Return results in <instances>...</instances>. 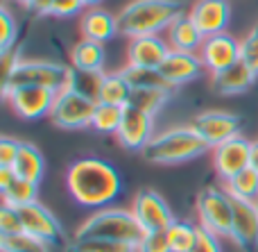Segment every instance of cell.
<instances>
[{
    "mask_svg": "<svg viewBox=\"0 0 258 252\" xmlns=\"http://www.w3.org/2000/svg\"><path fill=\"white\" fill-rule=\"evenodd\" d=\"M66 189L80 207L98 212L118 200L122 193V180L113 164L100 157H84L71 164L66 173Z\"/></svg>",
    "mask_w": 258,
    "mask_h": 252,
    "instance_id": "obj_1",
    "label": "cell"
},
{
    "mask_svg": "<svg viewBox=\"0 0 258 252\" xmlns=\"http://www.w3.org/2000/svg\"><path fill=\"white\" fill-rule=\"evenodd\" d=\"M179 14H183L181 0H132L116 14L118 34L127 39L159 34L168 30Z\"/></svg>",
    "mask_w": 258,
    "mask_h": 252,
    "instance_id": "obj_2",
    "label": "cell"
},
{
    "mask_svg": "<svg viewBox=\"0 0 258 252\" xmlns=\"http://www.w3.org/2000/svg\"><path fill=\"white\" fill-rule=\"evenodd\" d=\"M206 150L211 148L192 125H174L152 136V141L141 150V155L147 164H154V166H177V164L202 157Z\"/></svg>",
    "mask_w": 258,
    "mask_h": 252,
    "instance_id": "obj_3",
    "label": "cell"
},
{
    "mask_svg": "<svg viewBox=\"0 0 258 252\" xmlns=\"http://www.w3.org/2000/svg\"><path fill=\"white\" fill-rule=\"evenodd\" d=\"M143 234L145 232L138 225L132 209L104 207L91 214L75 230L73 239H111V241H122V243L129 245H138Z\"/></svg>",
    "mask_w": 258,
    "mask_h": 252,
    "instance_id": "obj_4",
    "label": "cell"
},
{
    "mask_svg": "<svg viewBox=\"0 0 258 252\" xmlns=\"http://www.w3.org/2000/svg\"><path fill=\"white\" fill-rule=\"evenodd\" d=\"M73 68L63 66L48 59H21L9 73L7 80H3V93L16 89V86H45L52 91H61L71 86Z\"/></svg>",
    "mask_w": 258,
    "mask_h": 252,
    "instance_id": "obj_5",
    "label": "cell"
},
{
    "mask_svg": "<svg viewBox=\"0 0 258 252\" xmlns=\"http://www.w3.org/2000/svg\"><path fill=\"white\" fill-rule=\"evenodd\" d=\"M197 216L204 230L213 232L215 236H231L233 223V205L227 189L220 186H204L197 193Z\"/></svg>",
    "mask_w": 258,
    "mask_h": 252,
    "instance_id": "obj_6",
    "label": "cell"
},
{
    "mask_svg": "<svg viewBox=\"0 0 258 252\" xmlns=\"http://www.w3.org/2000/svg\"><path fill=\"white\" fill-rule=\"evenodd\" d=\"M95 107H98V100L80 93L73 86H66L57 93L48 118L52 121V125L61 127V130H84L93 121Z\"/></svg>",
    "mask_w": 258,
    "mask_h": 252,
    "instance_id": "obj_7",
    "label": "cell"
},
{
    "mask_svg": "<svg viewBox=\"0 0 258 252\" xmlns=\"http://www.w3.org/2000/svg\"><path fill=\"white\" fill-rule=\"evenodd\" d=\"M16 212H18V216H21L23 232H25V234L34 236V239H39L41 243L50 245V248L61 245L63 241H66L61 223H59L57 216H54L48 207H43L39 200L32 205H25V207H18Z\"/></svg>",
    "mask_w": 258,
    "mask_h": 252,
    "instance_id": "obj_8",
    "label": "cell"
},
{
    "mask_svg": "<svg viewBox=\"0 0 258 252\" xmlns=\"http://www.w3.org/2000/svg\"><path fill=\"white\" fill-rule=\"evenodd\" d=\"M132 214L136 216L143 232H161L168 230L177 218H174L170 205L163 200V195L152 189H141L132 200Z\"/></svg>",
    "mask_w": 258,
    "mask_h": 252,
    "instance_id": "obj_9",
    "label": "cell"
},
{
    "mask_svg": "<svg viewBox=\"0 0 258 252\" xmlns=\"http://www.w3.org/2000/svg\"><path fill=\"white\" fill-rule=\"evenodd\" d=\"M3 95L16 116L25 121H39V118L50 116L57 91L45 89V86H16Z\"/></svg>",
    "mask_w": 258,
    "mask_h": 252,
    "instance_id": "obj_10",
    "label": "cell"
},
{
    "mask_svg": "<svg viewBox=\"0 0 258 252\" xmlns=\"http://www.w3.org/2000/svg\"><path fill=\"white\" fill-rule=\"evenodd\" d=\"M240 116L229 112H202L200 116H195V121L190 123L197 130V134L206 141L211 150L218 145L227 143L229 139L238 136L240 132Z\"/></svg>",
    "mask_w": 258,
    "mask_h": 252,
    "instance_id": "obj_11",
    "label": "cell"
},
{
    "mask_svg": "<svg viewBox=\"0 0 258 252\" xmlns=\"http://www.w3.org/2000/svg\"><path fill=\"white\" fill-rule=\"evenodd\" d=\"M197 55H200L202 64H204V71L215 75V73L240 62V41H236L227 32L204 36V43H202Z\"/></svg>",
    "mask_w": 258,
    "mask_h": 252,
    "instance_id": "obj_12",
    "label": "cell"
},
{
    "mask_svg": "<svg viewBox=\"0 0 258 252\" xmlns=\"http://www.w3.org/2000/svg\"><path fill=\"white\" fill-rule=\"evenodd\" d=\"M233 223H231V236L229 239L238 245L242 252H251L258 248V207L254 200L233 198Z\"/></svg>",
    "mask_w": 258,
    "mask_h": 252,
    "instance_id": "obj_13",
    "label": "cell"
},
{
    "mask_svg": "<svg viewBox=\"0 0 258 252\" xmlns=\"http://www.w3.org/2000/svg\"><path fill=\"white\" fill-rule=\"evenodd\" d=\"M152 136H154V118L127 105L125 114H122V123L116 132L120 148L129 150V153H141L152 141Z\"/></svg>",
    "mask_w": 258,
    "mask_h": 252,
    "instance_id": "obj_14",
    "label": "cell"
},
{
    "mask_svg": "<svg viewBox=\"0 0 258 252\" xmlns=\"http://www.w3.org/2000/svg\"><path fill=\"white\" fill-rule=\"evenodd\" d=\"M249 150H251V141H247L240 134L229 139L227 143L213 148V166L215 173L220 175V180L227 182L240 171L249 168Z\"/></svg>",
    "mask_w": 258,
    "mask_h": 252,
    "instance_id": "obj_15",
    "label": "cell"
},
{
    "mask_svg": "<svg viewBox=\"0 0 258 252\" xmlns=\"http://www.w3.org/2000/svg\"><path fill=\"white\" fill-rule=\"evenodd\" d=\"M170 55V45L163 36H134L127 43V66L136 68H159Z\"/></svg>",
    "mask_w": 258,
    "mask_h": 252,
    "instance_id": "obj_16",
    "label": "cell"
},
{
    "mask_svg": "<svg viewBox=\"0 0 258 252\" xmlns=\"http://www.w3.org/2000/svg\"><path fill=\"white\" fill-rule=\"evenodd\" d=\"M188 14L204 36L222 34L231 21V3L229 0H195Z\"/></svg>",
    "mask_w": 258,
    "mask_h": 252,
    "instance_id": "obj_17",
    "label": "cell"
},
{
    "mask_svg": "<svg viewBox=\"0 0 258 252\" xmlns=\"http://www.w3.org/2000/svg\"><path fill=\"white\" fill-rule=\"evenodd\" d=\"M202 71H204V64H202L197 53H174V50H170L165 62L159 66L161 77H163L172 89L197 80Z\"/></svg>",
    "mask_w": 258,
    "mask_h": 252,
    "instance_id": "obj_18",
    "label": "cell"
},
{
    "mask_svg": "<svg viewBox=\"0 0 258 252\" xmlns=\"http://www.w3.org/2000/svg\"><path fill=\"white\" fill-rule=\"evenodd\" d=\"M165 41L174 53H200L202 43H204V34L195 25L190 14H179L165 30Z\"/></svg>",
    "mask_w": 258,
    "mask_h": 252,
    "instance_id": "obj_19",
    "label": "cell"
},
{
    "mask_svg": "<svg viewBox=\"0 0 258 252\" xmlns=\"http://www.w3.org/2000/svg\"><path fill=\"white\" fill-rule=\"evenodd\" d=\"M80 30H82V39L104 43V41L113 39L118 34V16L100 7L86 9V12H82Z\"/></svg>",
    "mask_w": 258,
    "mask_h": 252,
    "instance_id": "obj_20",
    "label": "cell"
},
{
    "mask_svg": "<svg viewBox=\"0 0 258 252\" xmlns=\"http://www.w3.org/2000/svg\"><path fill=\"white\" fill-rule=\"evenodd\" d=\"M254 82H256V75L242 62H236L233 66L224 68V71L215 73V75L211 77L213 91L218 95H240V93H247V91L254 86Z\"/></svg>",
    "mask_w": 258,
    "mask_h": 252,
    "instance_id": "obj_21",
    "label": "cell"
},
{
    "mask_svg": "<svg viewBox=\"0 0 258 252\" xmlns=\"http://www.w3.org/2000/svg\"><path fill=\"white\" fill-rule=\"evenodd\" d=\"M104 45L91 39H80L71 50V64L77 71H89V73H102L104 71Z\"/></svg>",
    "mask_w": 258,
    "mask_h": 252,
    "instance_id": "obj_22",
    "label": "cell"
},
{
    "mask_svg": "<svg viewBox=\"0 0 258 252\" xmlns=\"http://www.w3.org/2000/svg\"><path fill=\"white\" fill-rule=\"evenodd\" d=\"M14 173L23 180H30L34 184H39L43 180V173H45V159L43 153L36 148L34 143H21V150H18V157L14 162Z\"/></svg>",
    "mask_w": 258,
    "mask_h": 252,
    "instance_id": "obj_23",
    "label": "cell"
},
{
    "mask_svg": "<svg viewBox=\"0 0 258 252\" xmlns=\"http://www.w3.org/2000/svg\"><path fill=\"white\" fill-rule=\"evenodd\" d=\"M134 86L129 84V80L125 77L122 71H113L107 73L104 71L102 77V86H100V95L98 103H107V105H118V107H127L129 98H132Z\"/></svg>",
    "mask_w": 258,
    "mask_h": 252,
    "instance_id": "obj_24",
    "label": "cell"
},
{
    "mask_svg": "<svg viewBox=\"0 0 258 252\" xmlns=\"http://www.w3.org/2000/svg\"><path fill=\"white\" fill-rule=\"evenodd\" d=\"M170 95H172V89H134L129 107H136L138 112L154 118L168 105Z\"/></svg>",
    "mask_w": 258,
    "mask_h": 252,
    "instance_id": "obj_25",
    "label": "cell"
},
{
    "mask_svg": "<svg viewBox=\"0 0 258 252\" xmlns=\"http://www.w3.org/2000/svg\"><path fill=\"white\" fill-rule=\"evenodd\" d=\"M36 195H39V184L30 180H23L16 175V180L3 191V205L9 207H25V205L36 203Z\"/></svg>",
    "mask_w": 258,
    "mask_h": 252,
    "instance_id": "obj_26",
    "label": "cell"
},
{
    "mask_svg": "<svg viewBox=\"0 0 258 252\" xmlns=\"http://www.w3.org/2000/svg\"><path fill=\"white\" fill-rule=\"evenodd\" d=\"M224 189L229 195L233 198H242V200H258V173L254 168H245L238 175H233L231 180L224 182Z\"/></svg>",
    "mask_w": 258,
    "mask_h": 252,
    "instance_id": "obj_27",
    "label": "cell"
},
{
    "mask_svg": "<svg viewBox=\"0 0 258 252\" xmlns=\"http://www.w3.org/2000/svg\"><path fill=\"white\" fill-rule=\"evenodd\" d=\"M200 236V225H192L188 221H174L168 227V239L172 252H190Z\"/></svg>",
    "mask_w": 258,
    "mask_h": 252,
    "instance_id": "obj_28",
    "label": "cell"
},
{
    "mask_svg": "<svg viewBox=\"0 0 258 252\" xmlns=\"http://www.w3.org/2000/svg\"><path fill=\"white\" fill-rule=\"evenodd\" d=\"M122 114H125V107L98 103L95 114H93V121H91V127L102 132V134H116L120 123H122Z\"/></svg>",
    "mask_w": 258,
    "mask_h": 252,
    "instance_id": "obj_29",
    "label": "cell"
},
{
    "mask_svg": "<svg viewBox=\"0 0 258 252\" xmlns=\"http://www.w3.org/2000/svg\"><path fill=\"white\" fill-rule=\"evenodd\" d=\"M125 77L134 89H172L168 82L161 77L159 68H136V66H125L122 68ZM174 91V89H172Z\"/></svg>",
    "mask_w": 258,
    "mask_h": 252,
    "instance_id": "obj_30",
    "label": "cell"
},
{
    "mask_svg": "<svg viewBox=\"0 0 258 252\" xmlns=\"http://www.w3.org/2000/svg\"><path fill=\"white\" fill-rule=\"evenodd\" d=\"M66 250L68 252H136V245L111 239H73Z\"/></svg>",
    "mask_w": 258,
    "mask_h": 252,
    "instance_id": "obj_31",
    "label": "cell"
},
{
    "mask_svg": "<svg viewBox=\"0 0 258 252\" xmlns=\"http://www.w3.org/2000/svg\"><path fill=\"white\" fill-rule=\"evenodd\" d=\"M0 250L3 252H50L52 248L41 243L39 239L25 234H0Z\"/></svg>",
    "mask_w": 258,
    "mask_h": 252,
    "instance_id": "obj_32",
    "label": "cell"
},
{
    "mask_svg": "<svg viewBox=\"0 0 258 252\" xmlns=\"http://www.w3.org/2000/svg\"><path fill=\"white\" fill-rule=\"evenodd\" d=\"M102 77H104V71L102 73H89V71H77V68H73L71 86H73V89H77L80 93H84V95H89V98L98 100L100 86H102Z\"/></svg>",
    "mask_w": 258,
    "mask_h": 252,
    "instance_id": "obj_33",
    "label": "cell"
},
{
    "mask_svg": "<svg viewBox=\"0 0 258 252\" xmlns=\"http://www.w3.org/2000/svg\"><path fill=\"white\" fill-rule=\"evenodd\" d=\"M240 62L258 77V25L240 39Z\"/></svg>",
    "mask_w": 258,
    "mask_h": 252,
    "instance_id": "obj_34",
    "label": "cell"
},
{
    "mask_svg": "<svg viewBox=\"0 0 258 252\" xmlns=\"http://www.w3.org/2000/svg\"><path fill=\"white\" fill-rule=\"evenodd\" d=\"M16 36H18L16 21H14L12 12H9L7 7H3V9H0V53H7V50H12Z\"/></svg>",
    "mask_w": 258,
    "mask_h": 252,
    "instance_id": "obj_35",
    "label": "cell"
},
{
    "mask_svg": "<svg viewBox=\"0 0 258 252\" xmlns=\"http://www.w3.org/2000/svg\"><path fill=\"white\" fill-rule=\"evenodd\" d=\"M136 252H172L168 239V230L161 232H145L141 243L136 245Z\"/></svg>",
    "mask_w": 258,
    "mask_h": 252,
    "instance_id": "obj_36",
    "label": "cell"
},
{
    "mask_svg": "<svg viewBox=\"0 0 258 252\" xmlns=\"http://www.w3.org/2000/svg\"><path fill=\"white\" fill-rule=\"evenodd\" d=\"M21 232H23V223L16 207L3 205V209H0V234H21Z\"/></svg>",
    "mask_w": 258,
    "mask_h": 252,
    "instance_id": "obj_37",
    "label": "cell"
},
{
    "mask_svg": "<svg viewBox=\"0 0 258 252\" xmlns=\"http://www.w3.org/2000/svg\"><path fill=\"white\" fill-rule=\"evenodd\" d=\"M84 3L82 0H52L48 16H57V18H68V16H77L80 12H84Z\"/></svg>",
    "mask_w": 258,
    "mask_h": 252,
    "instance_id": "obj_38",
    "label": "cell"
},
{
    "mask_svg": "<svg viewBox=\"0 0 258 252\" xmlns=\"http://www.w3.org/2000/svg\"><path fill=\"white\" fill-rule=\"evenodd\" d=\"M21 143L23 141L9 139V136L0 139V166H9V168L14 166V162L18 157V150H21Z\"/></svg>",
    "mask_w": 258,
    "mask_h": 252,
    "instance_id": "obj_39",
    "label": "cell"
},
{
    "mask_svg": "<svg viewBox=\"0 0 258 252\" xmlns=\"http://www.w3.org/2000/svg\"><path fill=\"white\" fill-rule=\"evenodd\" d=\"M190 252H222V248H220V236H215L213 232L204 230L200 225V236H197V243Z\"/></svg>",
    "mask_w": 258,
    "mask_h": 252,
    "instance_id": "obj_40",
    "label": "cell"
},
{
    "mask_svg": "<svg viewBox=\"0 0 258 252\" xmlns=\"http://www.w3.org/2000/svg\"><path fill=\"white\" fill-rule=\"evenodd\" d=\"M16 180V173H14V168L9 166H0V191H5L12 182Z\"/></svg>",
    "mask_w": 258,
    "mask_h": 252,
    "instance_id": "obj_41",
    "label": "cell"
},
{
    "mask_svg": "<svg viewBox=\"0 0 258 252\" xmlns=\"http://www.w3.org/2000/svg\"><path fill=\"white\" fill-rule=\"evenodd\" d=\"M50 7H52V0H34V5H32V12H34L36 16H48Z\"/></svg>",
    "mask_w": 258,
    "mask_h": 252,
    "instance_id": "obj_42",
    "label": "cell"
},
{
    "mask_svg": "<svg viewBox=\"0 0 258 252\" xmlns=\"http://www.w3.org/2000/svg\"><path fill=\"white\" fill-rule=\"evenodd\" d=\"M249 168H254L258 173V141L251 143V150H249Z\"/></svg>",
    "mask_w": 258,
    "mask_h": 252,
    "instance_id": "obj_43",
    "label": "cell"
},
{
    "mask_svg": "<svg viewBox=\"0 0 258 252\" xmlns=\"http://www.w3.org/2000/svg\"><path fill=\"white\" fill-rule=\"evenodd\" d=\"M82 3H84V7H86V9H93V7H98V5L102 3V0H82Z\"/></svg>",
    "mask_w": 258,
    "mask_h": 252,
    "instance_id": "obj_44",
    "label": "cell"
},
{
    "mask_svg": "<svg viewBox=\"0 0 258 252\" xmlns=\"http://www.w3.org/2000/svg\"><path fill=\"white\" fill-rule=\"evenodd\" d=\"M14 3H18V5H23V7L32 9V5H34V0H14Z\"/></svg>",
    "mask_w": 258,
    "mask_h": 252,
    "instance_id": "obj_45",
    "label": "cell"
},
{
    "mask_svg": "<svg viewBox=\"0 0 258 252\" xmlns=\"http://www.w3.org/2000/svg\"><path fill=\"white\" fill-rule=\"evenodd\" d=\"M256 207H258V200H256Z\"/></svg>",
    "mask_w": 258,
    "mask_h": 252,
    "instance_id": "obj_46",
    "label": "cell"
}]
</instances>
